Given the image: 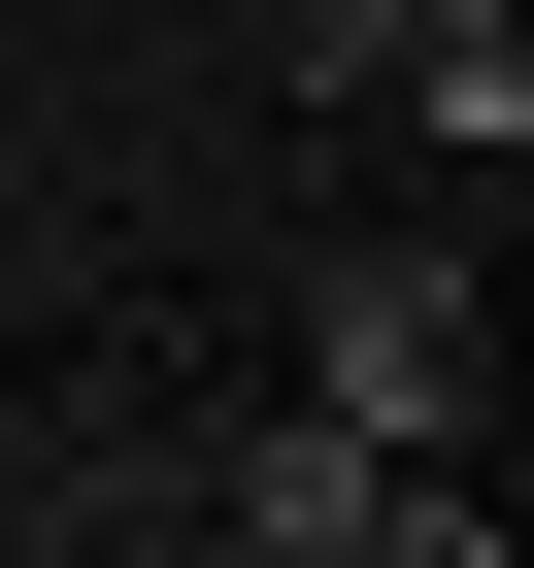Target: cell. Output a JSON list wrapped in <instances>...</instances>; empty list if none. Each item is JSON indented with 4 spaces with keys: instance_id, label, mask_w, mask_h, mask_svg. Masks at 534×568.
<instances>
[{
    "instance_id": "1",
    "label": "cell",
    "mask_w": 534,
    "mask_h": 568,
    "mask_svg": "<svg viewBox=\"0 0 534 568\" xmlns=\"http://www.w3.org/2000/svg\"><path fill=\"white\" fill-rule=\"evenodd\" d=\"M234 535L368 568V535H468V468H434V435H368V402H301V435H234Z\"/></svg>"
},
{
    "instance_id": "2",
    "label": "cell",
    "mask_w": 534,
    "mask_h": 568,
    "mask_svg": "<svg viewBox=\"0 0 534 568\" xmlns=\"http://www.w3.org/2000/svg\"><path fill=\"white\" fill-rule=\"evenodd\" d=\"M301 402H368V435H468V267H434V234H368V267H335V368H301Z\"/></svg>"
},
{
    "instance_id": "3",
    "label": "cell",
    "mask_w": 534,
    "mask_h": 568,
    "mask_svg": "<svg viewBox=\"0 0 534 568\" xmlns=\"http://www.w3.org/2000/svg\"><path fill=\"white\" fill-rule=\"evenodd\" d=\"M368 101H434V134H468V168H534V34H501V0H434V34H401V68H368Z\"/></svg>"
}]
</instances>
